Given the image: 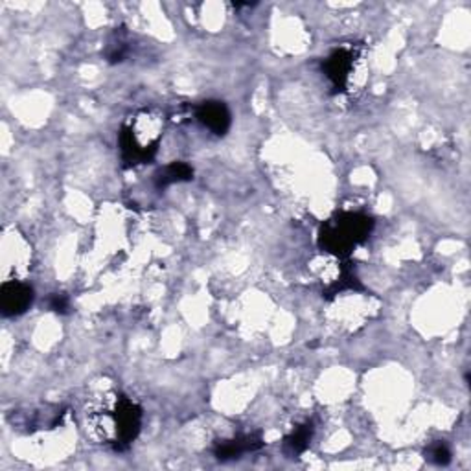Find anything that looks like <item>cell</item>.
Returning a JSON list of instances; mask_svg holds the SVG:
<instances>
[{"mask_svg": "<svg viewBox=\"0 0 471 471\" xmlns=\"http://www.w3.org/2000/svg\"><path fill=\"white\" fill-rule=\"evenodd\" d=\"M163 138V122L151 111H142L135 115L120 131L118 146L122 161L127 166L147 165L159 151Z\"/></svg>", "mask_w": 471, "mask_h": 471, "instance_id": "cell-2", "label": "cell"}, {"mask_svg": "<svg viewBox=\"0 0 471 471\" xmlns=\"http://www.w3.org/2000/svg\"><path fill=\"white\" fill-rule=\"evenodd\" d=\"M426 458L435 466H447L451 462V449L444 440L431 442L426 449Z\"/></svg>", "mask_w": 471, "mask_h": 471, "instance_id": "cell-10", "label": "cell"}, {"mask_svg": "<svg viewBox=\"0 0 471 471\" xmlns=\"http://www.w3.org/2000/svg\"><path fill=\"white\" fill-rule=\"evenodd\" d=\"M193 179V168L188 163L183 161H174L168 166H165L155 177V184L159 190L168 188L170 184H179V183H188Z\"/></svg>", "mask_w": 471, "mask_h": 471, "instance_id": "cell-9", "label": "cell"}, {"mask_svg": "<svg viewBox=\"0 0 471 471\" xmlns=\"http://www.w3.org/2000/svg\"><path fill=\"white\" fill-rule=\"evenodd\" d=\"M33 304V287L21 280H6L0 287V309L5 317H19Z\"/></svg>", "mask_w": 471, "mask_h": 471, "instance_id": "cell-5", "label": "cell"}, {"mask_svg": "<svg viewBox=\"0 0 471 471\" xmlns=\"http://www.w3.org/2000/svg\"><path fill=\"white\" fill-rule=\"evenodd\" d=\"M48 307L54 313H60V316H67L71 309V300L65 293H54L48 298Z\"/></svg>", "mask_w": 471, "mask_h": 471, "instance_id": "cell-11", "label": "cell"}, {"mask_svg": "<svg viewBox=\"0 0 471 471\" xmlns=\"http://www.w3.org/2000/svg\"><path fill=\"white\" fill-rule=\"evenodd\" d=\"M142 418L144 410L133 398L122 392H111L101 396L87 414V426L99 444L120 453L140 435Z\"/></svg>", "mask_w": 471, "mask_h": 471, "instance_id": "cell-1", "label": "cell"}, {"mask_svg": "<svg viewBox=\"0 0 471 471\" xmlns=\"http://www.w3.org/2000/svg\"><path fill=\"white\" fill-rule=\"evenodd\" d=\"M374 220L363 212H341L328 220L319 231V247L337 258H348L371 238Z\"/></svg>", "mask_w": 471, "mask_h": 471, "instance_id": "cell-3", "label": "cell"}, {"mask_svg": "<svg viewBox=\"0 0 471 471\" xmlns=\"http://www.w3.org/2000/svg\"><path fill=\"white\" fill-rule=\"evenodd\" d=\"M195 120L216 137H225L232 126L231 109L220 99L201 101L195 108Z\"/></svg>", "mask_w": 471, "mask_h": 471, "instance_id": "cell-6", "label": "cell"}, {"mask_svg": "<svg viewBox=\"0 0 471 471\" xmlns=\"http://www.w3.org/2000/svg\"><path fill=\"white\" fill-rule=\"evenodd\" d=\"M357 54L352 46H339L323 61V72L335 89V92H346L355 71Z\"/></svg>", "mask_w": 471, "mask_h": 471, "instance_id": "cell-4", "label": "cell"}, {"mask_svg": "<svg viewBox=\"0 0 471 471\" xmlns=\"http://www.w3.org/2000/svg\"><path fill=\"white\" fill-rule=\"evenodd\" d=\"M313 433H316V426H313L311 420H306L302 424H298L282 442V451L287 458H297L300 455L306 453V449L311 444Z\"/></svg>", "mask_w": 471, "mask_h": 471, "instance_id": "cell-8", "label": "cell"}, {"mask_svg": "<svg viewBox=\"0 0 471 471\" xmlns=\"http://www.w3.org/2000/svg\"><path fill=\"white\" fill-rule=\"evenodd\" d=\"M264 447V440H261L259 433H243V435H236L232 438H225V440H218L214 444V457L221 462H229V460H238L247 453H254L258 449Z\"/></svg>", "mask_w": 471, "mask_h": 471, "instance_id": "cell-7", "label": "cell"}]
</instances>
